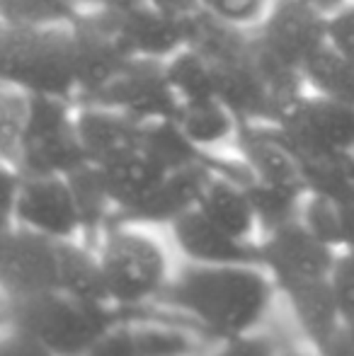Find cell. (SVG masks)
<instances>
[{"label": "cell", "instance_id": "1", "mask_svg": "<svg viewBox=\"0 0 354 356\" xmlns=\"http://www.w3.org/2000/svg\"><path fill=\"white\" fill-rule=\"evenodd\" d=\"M274 282L257 264H189L166 286L163 298L192 315L209 334L231 339L262 323Z\"/></svg>", "mask_w": 354, "mask_h": 356}, {"label": "cell", "instance_id": "2", "mask_svg": "<svg viewBox=\"0 0 354 356\" xmlns=\"http://www.w3.org/2000/svg\"><path fill=\"white\" fill-rule=\"evenodd\" d=\"M0 282L5 296L66 291L109 303L99 259L88 248L76 240L51 238L19 225L5 228Z\"/></svg>", "mask_w": 354, "mask_h": 356}, {"label": "cell", "instance_id": "3", "mask_svg": "<svg viewBox=\"0 0 354 356\" xmlns=\"http://www.w3.org/2000/svg\"><path fill=\"white\" fill-rule=\"evenodd\" d=\"M5 327L32 337L56 356H86L117 320V305L66 291L5 296Z\"/></svg>", "mask_w": 354, "mask_h": 356}, {"label": "cell", "instance_id": "4", "mask_svg": "<svg viewBox=\"0 0 354 356\" xmlns=\"http://www.w3.org/2000/svg\"><path fill=\"white\" fill-rule=\"evenodd\" d=\"M3 80L32 95L78 102L76 19L39 27H3Z\"/></svg>", "mask_w": 354, "mask_h": 356}, {"label": "cell", "instance_id": "5", "mask_svg": "<svg viewBox=\"0 0 354 356\" xmlns=\"http://www.w3.org/2000/svg\"><path fill=\"white\" fill-rule=\"evenodd\" d=\"M107 298L117 308H134L168 286V259L163 248L131 223H117L97 254Z\"/></svg>", "mask_w": 354, "mask_h": 356}, {"label": "cell", "instance_id": "6", "mask_svg": "<svg viewBox=\"0 0 354 356\" xmlns=\"http://www.w3.org/2000/svg\"><path fill=\"white\" fill-rule=\"evenodd\" d=\"M76 102L32 95V112L15 168L22 175H73L90 163L76 134Z\"/></svg>", "mask_w": 354, "mask_h": 356}, {"label": "cell", "instance_id": "7", "mask_svg": "<svg viewBox=\"0 0 354 356\" xmlns=\"http://www.w3.org/2000/svg\"><path fill=\"white\" fill-rule=\"evenodd\" d=\"M277 127L298 158L354 153V102L306 90L284 107Z\"/></svg>", "mask_w": 354, "mask_h": 356}, {"label": "cell", "instance_id": "8", "mask_svg": "<svg viewBox=\"0 0 354 356\" xmlns=\"http://www.w3.org/2000/svg\"><path fill=\"white\" fill-rule=\"evenodd\" d=\"M260 250L267 274L284 296L332 279L340 259L335 248L318 240L301 218L267 233Z\"/></svg>", "mask_w": 354, "mask_h": 356}, {"label": "cell", "instance_id": "9", "mask_svg": "<svg viewBox=\"0 0 354 356\" xmlns=\"http://www.w3.org/2000/svg\"><path fill=\"white\" fill-rule=\"evenodd\" d=\"M8 225L76 240L83 233V213L71 179L66 175H22L17 199L5 211Z\"/></svg>", "mask_w": 354, "mask_h": 356}, {"label": "cell", "instance_id": "10", "mask_svg": "<svg viewBox=\"0 0 354 356\" xmlns=\"http://www.w3.org/2000/svg\"><path fill=\"white\" fill-rule=\"evenodd\" d=\"M90 102L117 107L141 124L175 119L179 112V102L166 78V66L153 58H131Z\"/></svg>", "mask_w": 354, "mask_h": 356}, {"label": "cell", "instance_id": "11", "mask_svg": "<svg viewBox=\"0 0 354 356\" xmlns=\"http://www.w3.org/2000/svg\"><path fill=\"white\" fill-rule=\"evenodd\" d=\"M238 155L248 165L255 182L289 189L296 194H308L301 158L284 138L277 124H243Z\"/></svg>", "mask_w": 354, "mask_h": 356}, {"label": "cell", "instance_id": "12", "mask_svg": "<svg viewBox=\"0 0 354 356\" xmlns=\"http://www.w3.org/2000/svg\"><path fill=\"white\" fill-rule=\"evenodd\" d=\"M214 175L211 160L184 165V168L170 170L168 177L127 213L114 216L117 223L131 225H170L179 216L197 209L202 192L207 187L209 177Z\"/></svg>", "mask_w": 354, "mask_h": 356}, {"label": "cell", "instance_id": "13", "mask_svg": "<svg viewBox=\"0 0 354 356\" xmlns=\"http://www.w3.org/2000/svg\"><path fill=\"white\" fill-rule=\"evenodd\" d=\"M170 233L179 252L194 264H262L260 245L226 233L199 209L170 223Z\"/></svg>", "mask_w": 354, "mask_h": 356}, {"label": "cell", "instance_id": "14", "mask_svg": "<svg viewBox=\"0 0 354 356\" xmlns=\"http://www.w3.org/2000/svg\"><path fill=\"white\" fill-rule=\"evenodd\" d=\"M76 134L92 165H102L143 141V124L102 102H76Z\"/></svg>", "mask_w": 354, "mask_h": 356}, {"label": "cell", "instance_id": "15", "mask_svg": "<svg viewBox=\"0 0 354 356\" xmlns=\"http://www.w3.org/2000/svg\"><path fill=\"white\" fill-rule=\"evenodd\" d=\"M95 168L112 199L114 216L127 213L129 209L141 204L170 172L143 141Z\"/></svg>", "mask_w": 354, "mask_h": 356}, {"label": "cell", "instance_id": "16", "mask_svg": "<svg viewBox=\"0 0 354 356\" xmlns=\"http://www.w3.org/2000/svg\"><path fill=\"white\" fill-rule=\"evenodd\" d=\"M189 22L161 13L153 5L141 3L117 15V29L124 49L134 58L166 61L189 42Z\"/></svg>", "mask_w": 354, "mask_h": 356}, {"label": "cell", "instance_id": "17", "mask_svg": "<svg viewBox=\"0 0 354 356\" xmlns=\"http://www.w3.org/2000/svg\"><path fill=\"white\" fill-rule=\"evenodd\" d=\"M179 131L187 136V141L204 153L207 158H214V153L221 148H236L241 141L243 122L228 102L221 97L199 99V102L184 104L175 117Z\"/></svg>", "mask_w": 354, "mask_h": 356}, {"label": "cell", "instance_id": "18", "mask_svg": "<svg viewBox=\"0 0 354 356\" xmlns=\"http://www.w3.org/2000/svg\"><path fill=\"white\" fill-rule=\"evenodd\" d=\"M197 209L211 223L241 240H252L255 230L260 228L246 182L218 170H214V175L209 177Z\"/></svg>", "mask_w": 354, "mask_h": 356}, {"label": "cell", "instance_id": "19", "mask_svg": "<svg viewBox=\"0 0 354 356\" xmlns=\"http://www.w3.org/2000/svg\"><path fill=\"white\" fill-rule=\"evenodd\" d=\"M287 298L291 303L293 315H296L298 327L303 330V334L316 352L325 347L345 327V315H342L332 279L306 286V289L296 291Z\"/></svg>", "mask_w": 354, "mask_h": 356}, {"label": "cell", "instance_id": "20", "mask_svg": "<svg viewBox=\"0 0 354 356\" xmlns=\"http://www.w3.org/2000/svg\"><path fill=\"white\" fill-rule=\"evenodd\" d=\"M166 78L172 95L177 97L179 109L199 99L216 97V61L209 58L194 44H184L170 58L163 61Z\"/></svg>", "mask_w": 354, "mask_h": 356}, {"label": "cell", "instance_id": "21", "mask_svg": "<svg viewBox=\"0 0 354 356\" xmlns=\"http://www.w3.org/2000/svg\"><path fill=\"white\" fill-rule=\"evenodd\" d=\"M301 73L311 92L354 102V63L332 51L325 42L308 54L301 63Z\"/></svg>", "mask_w": 354, "mask_h": 356}, {"label": "cell", "instance_id": "22", "mask_svg": "<svg viewBox=\"0 0 354 356\" xmlns=\"http://www.w3.org/2000/svg\"><path fill=\"white\" fill-rule=\"evenodd\" d=\"M301 165L311 194H323L337 202L354 194V153L303 155Z\"/></svg>", "mask_w": 354, "mask_h": 356}, {"label": "cell", "instance_id": "23", "mask_svg": "<svg viewBox=\"0 0 354 356\" xmlns=\"http://www.w3.org/2000/svg\"><path fill=\"white\" fill-rule=\"evenodd\" d=\"M81 8V0H0V17L3 27H39L73 22Z\"/></svg>", "mask_w": 354, "mask_h": 356}, {"label": "cell", "instance_id": "24", "mask_svg": "<svg viewBox=\"0 0 354 356\" xmlns=\"http://www.w3.org/2000/svg\"><path fill=\"white\" fill-rule=\"evenodd\" d=\"M32 112V92L5 83L0 88V148L3 163H15Z\"/></svg>", "mask_w": 354, "mask_h": 356}, {"label": "cell", "instance_id": "25", "mask_svg": "<svg viewBox=\"0 0 354 356\" xmlns=\"http://www.w3.org/2000/svg\"><path fill=\"white\" fill-rule=\"evenodd\" d=\"M248 194L252 199V207L257 213V223L260 228L267 233L282 228V225L291 223V220L301 218V204L306 194H296L289 192V189H279V187H269L262 182H246Z\"/></svg>", "mask_w": 354, "mask_h": 356}, {"label": "cell", "instance_id": "26", "mask_svg": "<svg viewBox=\"0 0 354 356\" xmlns=\"http://www.w3.org/2000/svg\"><path fill=\"white\" fill-rule=\"evenodd\" d=\"M68 179H71L73 189H76L78 207H81L83 213V233L92 235L99 225H104V220L109 216H114L112 199H109L107 189L102 184V177H99L97 168L92 163H88L78 172L68 175Z\"/></svg>", "mask_w": 354, "mask_h": 356}, {"label": "cell", "instance_id": "27", "mask_svg": "<svg viewBox=\"0 0 354 356\" xmlns=\"http://www.w3.org/2000/svg\"><path fill=\"white\" fill-rule=\"evenodd\" d=\"M301 220L318 240H323V243L330 245V248L337 250L345 245L342 209H340V202H337V199L308 192L301 204Z\"/></svg>", "mask_w": 354, "mask_h": 356}, {"label": "cell", "instance_id": "28", "mask_svg": "<svg viewBox=\"0 0 354 356\" xmlns=\"http://www.w3.org/2000/svg\"><path fill=\"white\" fill-rule=\"evenodd\" d=\"M277 0H202L207 15L243 32H257L267 22Z\"/></svg>", "mask_w": 354, "mask_h": 356}, {"label": "cell", "instance_id": "29", "mask_svg": "<svg viewBox=\"0 0 354 356\" xmlns=\"http://www.w3.org/2000/svg\"><path fill=\"white\" fill-rule=\"evenodd\" d=\"M323 39L332 51L354 63V0H340L328 10Z\"/></svg>", "mask_w": 354, "mask_h": 356}, {"label": "cell", "instance_id": "30", "mask_svg": "<svg viewBox=\"0 0 354 356\" xmlns=\"http://www.w3.org/2000/svg\"><path fill=\"white\" fill-rule=\"evenodd\" d=\"M86 356H143L136 327L114 323L97 342L90 347Z\"/></svg>", "mask_w": 354, "mask_h": 356}, {"label": "cell", "instance_id": "31", "mask_svg": "<svg viewBox=\"0 0 354 356\" xmlns=\"http://www.w3.org/2000/svg\"><path fill=\"white\" fill-rule=\"evenodd\" d=\"M143 356H182L189 342L179 332L163 327H136Z\"/></svg>", "mask_w": 354, "mask_h": 356}, {"label": "cell", "instance_id": "32", "mask_svg": "<svg viewBox=\"0 0 354 356\" xmlns=\"http://www.w3.org/2000/svg\"><path fill=\"white\" fill-rule=\"evenodd\" d=\"M211 356H279L274 342L265 334H241V337L221 339V347Z\"/></svg>", "mask_w": 354, "mask_h": 356}, {"label": "cell", "instance_id": "33", "mask_svg": "<svg viewBox=\"0 0 354 356\" xmlns=\"http://www.w3.org/2000/svg\"><path fill=\"white\" fill-rule=\"evenodd\" d=\"M335 293L345 320L354 318V250H345L337 259L335 274H332Z\"/></svg>", "mask_w": 354, "mask_h": 356}, {"label": "cell", "instance_id": "34", "mask_svg": "<svg viewBox=\"0 0 354 356\" xmlns=\"http://www.w3.org/2000/svg\"><path fill=\"white\" fill-rule=\"evenodd\" d=\"M0 356H56V354L49 352L47 347L34 342L27 334L5 327V337H3V344H0Z\"/></svg>", "mask_w": 354, "mask_h": 356}, {"label": "cell", "instance_id": "35", "mask_svg": "<svg viewBox=\"0 0 354 356\" xmlns=\"http://www.w3.org/2000/svg\"><path fill=\"white\" fill-rule=\"evenodd\" d=\"M146 3L161 13L170 15V17L182 19V22H192L194 17L204 13L202 0H146Z\"/></svg>", "mask_w": 354, "mask_h": 356}, {"label": "cell", "instance_id": "36", "mask_svg": "<svg viewBox=\"0 0 354 356\" xmlns=\"http://www.w3.org/2000/svg\"><path fill=\"white\" fill-rule=\"evenodd\" d=\"M318 356H354V337L347 327H342L325 347H321L316 352Z\"/></svg>", "mask_w": 354, "mask_h": 356}, {"label": "cell", "instance_id": "37", "mask_svg": "<svg viewBox=\"0 0 354 356\" xmlns=\"http://www.w3.org/2000/svg\"><path fill=\"white\" fill-rule=\"evenodd\" d=\"M342 209V230H345V245L342 250H354V194L340 202Z\"/></svg>", "mask_w": 354, "mask_h": 356}, {"label": "cell", "instance_id": "38", "mask_svg": "<svg viewBox=\"0 0 354 356\" xmlns=\"http://www.w3.org/2000/svg\"><path fill=\"white\" fill-rule=\"evenodd\" d=\"M83 8H97L109 10V13H127V10L136 8V5L146 3V0H81Z\"/></svg>", "mask_w": 354, "mask_h": 356}, {"label": "cell", "instance_id": "39", "mask_svg": "<svg viewBox=\"0 0 354 356\" xmlns=\"http://www.w3.org/2000/svg\"><path fill=\"white\" fill-rule=\"evenodd\" d=\"M279 356H311V354H306V352H298V349H291V352H282ZM318 356V354H316Z\"/></svg>", "mask_w": 354, "mask_h": 356}, {"label": "cell", "instance_id": "40", "mask_svg": "<svg viewBox=\"0 0 354 356\" xmlns=\"http://www.w3.org/2000/svg\"><path fill=\"white\" fill-rule=\"evenodd\" d=\"M345 327L350 330L352 332V337H354V318H350V320H345Z\"/></svg>", "mask_w": 354, "mask_h": 356}, {"label": "cell", "instance_id": "41", "mask_svg": "<svg viewBox=\"0 0 354 356\" xmlns=\"http://www.w3.org/2000/svg\"><path fill=\"white\" fill-rule=\"evenodd\" d=\"M337 3H340V0H337Z\"/></svg>", "mask_w": 354, "mask_h": 356}]
</instances>
